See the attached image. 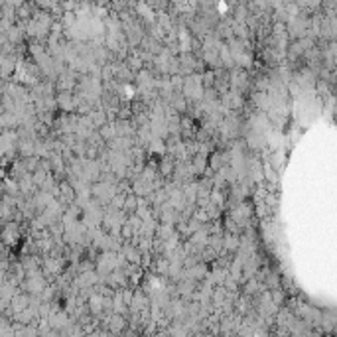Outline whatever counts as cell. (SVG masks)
I'll return each mask as SVG.
<instances>
[{
	"label": "cell",
	"instance_id": "1",
	"mask_svg": "<svg viewBox=\"0 0 337 337\" xmlns=\"http://www.w3.org/2000/svg\"><path fill=\"white\" fill-rule=\"evenodd\" d=\"M2 239H4V243L6 245H16L18 243V239H20V229H18V225L16 223H8L4 227V231H2Z\"/></svg>",
	"mask_w": 337,
	"mask_h": 337
}]
</instances>
